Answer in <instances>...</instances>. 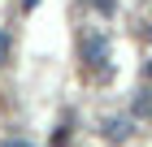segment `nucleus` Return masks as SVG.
<instances>
[{
	"instance_id": "1",
	"label": "nucleus",
	"mask_w": 152,
	"mask_h": 147,
	"mask_svg": "<svg viewBox=\"0 0 152 147\" xmlns=\"http://www.w3.org/2000/svg\"><path fill=\"white\" fill-rule=\"evenodd\" d=\"M83 61L91 69H100V74L109 69V39L104 35H83Z\"/></svg>"
},
{
	"instance_id": "2",
	"label": "nucleus",
	"mask_w": 152,
	"mask_h": 147,
	"mask_svg": "<svg viewBox=\"0 0 152 147\" xmlns=\"http://www.w3.org/2000/svg\"><path fill=\"white\" fill-rule=\"evenodd\" d=\"M104 134L109 138H117V143H122V138H130V117H104Z\"/></svg>"
},
{
	"instance_id": "3",
	"label": "nucleus",
	"mask_w": 152,
	"mask_h": 147,
	"mask_svg": "<svg viewBox=\"0 0 152 147\" xmlns=\"http://www.w3.org/2000/svg\"><path fill=\"white\" fill-rule=\"evenodd\" d=\"M135 113H139V117H148V113H152V95H148V91L135 100Z\"/></svg>"
},
{
	"instance_id": "4",
	"label": "nucleus",
	"mask_w": 152,
	"mask_h": 147,
	"mask_svg": "<svg viewBox=\"0 0 152 147\" xmlns=\"http://www.w3.org/2000/svg\"><path fill=\"white\" fill-rule=\"evenodd\" d=\"M4 61H9V35L0 30V65H4Z\"/></svg>"
},
{
	"instance_id": "5",
	"label": "nucleus",
	"mask_w": 152,
	"mask_h": 147,
	"mask_svg": "<svg viewBox=\"0 0 152 147\" xmlns=\"http://www.w3.org/2000/svg\"><path fill=\"white\" fill-rule=\"evenodd\" d=\"M91 4H96V9H100V13H113V9H117L113 0H91Z\"/></svg>"
},
{
	"instance_id": "6",
	"label": "nucleus",
	"mask_w": 152,
	"mask_h": 147,
	"mask_svg": "<svg viewBox=\"0 0 152 147\" xmlns=\"http://www.w3.org/2000/svg\"><path fill=\"white\" fill-rule=\"evenodd\" d=\"M0 147H35V143H26V138H4Z\"/></svg>"
},
{
	"instance_id": "7",
	"label": "nucleus",
	"mask_w": 152,
	"mask_h": 147,
	"mask_svg": "<svg viewBox=\"0 0 152 147\" xmlns=\"http://www.w3.org/2000/svg\"><path fill=\"white\" fill-rule=\"evenodd\" d=\"M143 74H148V82H152V61H148V65H143Z\"/></svg>"
}]
</instances>
